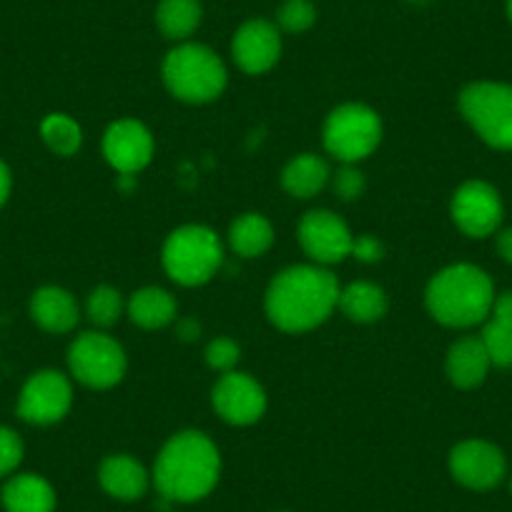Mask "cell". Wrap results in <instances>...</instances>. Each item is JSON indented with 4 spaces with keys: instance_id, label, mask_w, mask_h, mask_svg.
<instances>
[{
    "instance_id": "cell-1",
    "label": "cell",
    "mask_w": 512,
    "mask_h": 512,
    "mask_svg": "<svg viewBox=\"0 0 512 512\" xmlns=\"http://www.w3.org/2000/svg\"><path fill=\"white\" fill-rule=\"evenodd\" d=\"M339 289L337 277L319 264L284 269L272 279L264 299L269 322L282 332H312L332 317Z\"/></svg>"
},
{
    "instance_id": "cell-2",
    "label": "cell",
    "mask_w": 512,
    "mask_h": 512,
    "mask_svg": "<svg viewBox=\"0 0 512 512\" xmlns=\"http://www.w3.org/2000/svg\"><path fill=\"white\" fill-rule=\"evenodd\" d=\"M221 475V455L199 430L176 432L154 465V485L164 500L194 502L209 495Z\"/></svg>"
},
{
    "instance_id": "cell-3",
    "label": "cell",
    "mask_w": 512,
    "mask_h": 512,
    "mask_svg": "<svg viewBox=\"0 0 512 512\" xmlns=\"http://www.w3.org/2000/svg\"><path fill=\"white\" fill-rule=\"evenodd\" d=\"M495 287L485 269L475 264H450L430 279L425 292L432 319L452 329H467L487 322Z\"/></svg>"
},
{
    "instance_id": "cell-4",
    "label": "cell",
    "mask_w": 512,
    "mask_h": 512,
    "mask_svg": "<svg viewBox=\"0 0 512 512\" xmlns=\"http://www.w3.org/2000/svg\"><path fill=\"white\" fill-rule=\"evenodd\" d=\"M161 76L171 96L196 106L216 101L229 81L224 61L201 43H181L166 53Z\"/></svg>"
},
{
    "instance_id": "cell-5",
    "label": "cell",
    "mask_w": 512,
    "mask_h": 512,
    "mask_svg": "<svg viewBox=\"0 0 512 512\" xmlns=\"http://www.w3.org/2000/svg\"><path fill=\"white\" fill-rule=\"evenodd\" d=\"M161 262L176 284L201 287L214 279L224 264V244L209 226L186 224L166 236Z\"/></svg>"
},
{
    "instance_id": "cell-6",
    "label": "cell",
    "mask_w": 512,
    "mask_h": 512,
    "mask_svg": "<svg viewBox=\"0 0 512 512\" xmlns=\"http://www.w3.org/2000/svg\"><path fill=\"white\" fill-rule=\"evenodd\" d=\"M457 106L487 146L512 151V86L495 81L470 83L457 96Z\"/></svg>"
},
{
    "instance_id": "cell-7",
    "label": "cell",
    "mask_w": 512,
    "mask_h": 512,
    "mask_svg": "<svg viewBox=\"0 0 512 512\" xmlns=\"http://www.w3.org/2000/svg\"><path fill=\"white\" fill-rule=\"evenodd\" d=\"M324 149L342 164L372 156L382 141V118L364 103H342L324 121Z\"/></svg>"
},
{
    "instance_id": "cell-8",
    "label": "cell",
    "mask_w": 512,
    "mask_h": 512,
    "mask_svg": "<svg viewBox=\"0 0 512 512\" xmlns=\"http://www.w3.org/2000/svg\"><path fill=\"white\" fill-rule=\"evenodd\" d=\"M128 367L126 352L103 332H86L73 339L68 349V369L76 382L91 390H111L123 379Z\"/></svg>"
},
{
    "instance_id": "cell-9",
    "label": "cell",
    "mask_w": 512,
    "mask_h": 512,
    "mask_svg": "<svg viewBox=\"0 0 512 512\" xmlns=\"http://www.w3.org/2000/svg\"><path fill=\"white\" fill-rule=\"evenodd\" d=\"M73 405L71 379L58 369H41L31 374L18 395V417L31 425H56Z\"/></svg>"
},
{
    "instance_id": "cell-10",
    "label": "cell",
    "mask_w": 512,
    "mask_h": 512,
    "mask_svg": "<svg viewBox=\"0 0 512 512\" xmlns=\"http://www.w3.org/2000/svg\"><path fill=\"white\" fill-rule=\"evenodd\" d=\"M450 214L462 234L472 236V239H485L500 229L502 199L495 186L487 181H465L452 196Z\"/></svg>"
},
{
    "instance_id": "cell-11",
    "label": "cell",
    "mask_w": 512,
    "mask_h": 512,
    "mask_svg": "<svg viewBox=\"0 0 512 512\" xmlns=\"http://www.w3.org/2000/svg\"><path fill=\"white\" fill-rule=\"evenodd\" d=\"M216 415L234 427H249L267 412V392L251 374L226 372L211 390Z\"/></svg>"
},
{
    "instance_id": "cell-12",
    "label": "cell",
    "mask_w": 512,
    "mask_h": 512,
    "mask_svg": "<svg viewBox=\"0 0 512 512\" xmlns=\"http://www.w3.org/2000/svg\"><path fill=\"white\" fill-rule=\"evenodd\" d=\"M299 244L314 264L329 267L352 256L354 234L334 211L314 209L299 221Z\"/></svg>"
},
{
    "instance_id": "cell-13",
    "label": "cell",
    "mask_w": 512,
    "mask_h": 512,
    "mask_svg": "<svg viewBox=\"0 0 512 512\" xmlns=\"http://www.w3.org/2000/svg\"><path fill=\"white\" fill-rule=\"evenodd\" d=\"M103 156L113 171L121 176H134L154 159V136L136 118L113 121L103 134Z\"/></svg>"
},
{
    "instance_id": "cell-14",
    "label": "cell",
    "mask_w": 512,
    "mask_h": 512,
    "mask_svg": "<svg viewBox=\"0 0 512 512\" xmlns=\"http://www.w3.org/2000/svg\"><path fill=\"white\" fill-rule=\"evenodd\" d=\"M450 472L460 485L485 492L502 482L507 472V460L497 445L487 440H465L452 447Z\"/></svg>"
},
{
    "instance_id": "cell-15",
    "label": "cell",
    "mask_w": 512,
    "mask_h": 512,
    "mask_svg": "<svg viewBox=\"0 0 512 512\" xmlns=\"http://www.w3.org/2000/svg\"><path fill=\"white\" fill-rule=\"evenodd\" d=\"M231 56L236 66L249 76H262L277 66L282 56V33L279 26L264 18H251L239 31L234 33L231 41Z\"/></svg>"
},
{
    "instance_id": "cell-16",
    "label": "cell",
    "mask_w": 512,
    "mask_h": 512,
    "mask_svg": "<svg viewBox=\"0 0 512 512\" xmlns=\"http://www.w3.org/2000/svg\"><path fill=\"white\" fill-rule=\"evenodd\" d=\"M149 472L136 457L108 455L98 467V482L111 497L123 502L139 500L149 490Z\"/></svg>"
},
{
    "instance_id": "cell-17",
    "label": "cell",
    "mask_w": 512,
    "mask_h": 512,
    "mask_svg": "<svg viewBox=\"0 0 512 512\" xmlns=\"http://www.w3.org/2000/svg\"><path fill=\"white\" fill-rule=\"evenodd\" d=\"M492 362L480 337H462L450 347L445 359L447 377L460 390H475L485 382Z\"/></svg>"
},
{
    "instance_id": "cell-18",
    "label": "cell",
    "mask_w": 512,
    "mask_h": 512,
    "mask_svg": "<svg viewBox=\"0 0 512 512\" xmlns=\"http://www.w3.org/2000/svg\"><path fill=\"white\" fill-rule=\"evenodd\" d=\"M31 317L41 329L51 334H66L81 319L78 302L61 287H41L31 297Z\"/></svg>"
},
{
    "instance_id": "cell-19",
    "label": "cell",
    "mask_w": 512,
    "mask_h": 512,
    "mask_svg": "<svg viewBox=\"0 0 512 512\" xmlns=\"http://www.w3.org/2000/svg\"><path fill=\"white\" fill-rule=\"evenodd\" d=\"M0 500L6 512H53L56 510V490L51 482L33 472L13 475L6 482Z\"/></svg>"
},
{
    "instance_id": "cell-20",
    "label": "cell",
    "mask_w": 512,
    "mask_h": 512,
    "mask_svg": "<svg viewBox=\"0 0 512 512\" xmlns=\"http://www.w3.org/2000/svg\"><path fill=\"white\" fill-rule=\"evenodd\" d=\"M332 179L329 164L317 154H302L289 161L282 171V186L294 199H312Z\"/></svg>"
},
{
    "instance_id": "cell-21",
    "label": "cell",
    "mask_w": 512,
    "mask_h": 512,
    "mask_svg": "<svg viewBox=\"0 0 512 512\" xmlns=\"http://www.w3.org/2000/svg\"><path fill=\"white\" fill-rule=\"evenodd\" d=\"M274 244V229L267 216L262 214H241L229 226V249L241 259H256L267 254Z\"/></svg>"
},
{
    "instance_id": "cell-22",
    "label": "cell",
    "mask_w": 512,
    "mask_h": 512,
    "mask_svg": "<svg viewBox=\"0 0 512 512\" xmlns=\"http://www.w3.org/2000/svg\"><path fill=\"white\" fill-rule=\"evenodd\" d=\"M126 314L141 329H164L176 319V302L166 289L144 287L131 294Z\"/></svg>"
},
{
    "instance_id": "cell-23",
    "label": "cell",
    "mask_w": 512,
    "mask_h": 512,
    "mask_svg": "<svg viewBox=\"0 0 512 512\" xmlns=\"http://www.w3.org/2000/svg\"><path fill=\"white\" fill-rule=\"evenodd\" d=\"M337 307L357 324H372L387 314V294L372 282H352L339 289Z\"/></svg>"
},
{
    "instance_id": "cell-24",
    "label": "cell",
    "mask_w": 512,
    "mask_h": 512,
    "mask_svg": "<svg viewBox=\"0 0 512 512\" xmlns=\"http://www.w3.org/2000/svg\"><path fill=\"white\" fill-rule=\"evenodd\" d=\"M156 26L169 41H186L201 26L199 0H161L156 8Z\"/></svg>"
},
{
    "instance_id": "cell-25",
    "label": "cell",
    "mask_w": 512,
    "mask_h": 512,
    "mask_svg": "<svg viewBox=\"0 0 512 512\" xmlns=\"http://www.w3.org/2000/svg\"><path fill=\"white\" fill-rule=\"evenodd\" d=\"M41 139L56 156H73L81 149L83 131L66 113H51L41 123Z\"/></svg>"
},
{
    "instance_id": "cell-26",
    "label": "cell",
    "mask_w": 512,
    "mask_h": 512,
    "mask_svg": "<svg viewBox=\"0 0 512 512\" xmlns=\"http://www.w3.org/2000/svg\"><path fill=\"white\" fill-rule=\"evenodd\" d=\"M126 312V302H123L121 292L113 287H96L86 299V314L96 327L108 329L121 319V314Z\"/></svg>"
},
{
    "instance_id": "cell-27",
    "label": "cell",
    "mask_w": 512,
    "mask_h": 512,
    "mask_svg": "<svg viewBox=\"0 0 512 512\" xmlns=\"http://www.w3.org/2000/svg\"><path fill=\"white\" fill-rule=\"evenodd\" d=\"M480 339L482 344H485L492 367H502V369L512 367V324H502V322H495V319H487L485 327H482Z\"/></svg>"
},
{
    "instance_id": "cell-28",
    "label": "cell",
    "mask_w": 512,
    "mask_h": 512,
    "mask_svg": "<svg viewBox=\"0 0 512 512\" xmlns=\"http://www.w3.org/2000/svg\"><path fill=\"white\" fill-rule=\"evenodd\" d=\"M317 21V8L312 0H284L277 13V23L287 33H304Z\"/></svg>"
},
{
    "instance_id": "cell-29",
    "label": "cell",
    "mask_w": 512,
    "mask_h": 512,
    "mask_svg": "<svg viewBox=\"0 0 512 512\" xmlns=\"http://www.w3.org/2000/svg\"><path fill=\"white\" fill-rule=\"evenodd\" d=\"M241 359V347L229 337H216L211 339L206 347V364L216 372H234V367Z\"/></svg>"
},
{
    "instance_id": "cell-30",
    "label": "cell",
    "mask_w": 512,
    "mask_h": 512,
    "mask_svg": "<svg viewBox=\"0 0 512 512\" xmlns=\"http://www.w3.org/2000/svg\"><path fill=\"white\" fill-rule=\"evenodd\" d=\"M23 462V440L16 430L0 425V477H8Z\"/></svg>"
},
{
    "instance_id": "cell-31",
    "label": "cell",
    "mask_w": 512,
    "mask_h": 512,
    "mask_svg": "<svg viewBox=\"0 0 512 512\" xmlns=\"http://www.w3.org/2000/svg\"><path fill=\"white\" fill-rule=\"evenodd\" d=\"M334 194L342 201H357L359 196L367 189V181H364V174L354 164H344L337 174L332 176Z\"/></svg>"
},
{
    "instance_id": "cell-32",
    "label": "cell",
    "mask_w": 512,
    "mask_h": 512,
    "mask_svg": "<svg viewBox=\"0 0 512 512\" xmlns=\"http://www.w3.org/2000/svg\"><path fill=\"white\" fill-rule=\"evenodd\" d=\"M352 256L362 264H377L379 259L384 256V244L377 239V236H372V234L354 236Z\"/></svg>"
},
{
    "instance_id": "cell-33",
    "label": "cell",
    "mask_w": 512,
    "mask_h": 512,
    "mask_svg": "<svg viewBox=\"0 0 512 512\" xmlns=\"http://www.w3.org/2000/svg\"><path fill=\"white\" fill-rule=\"evenodd\" d=\"M490 319L502 324H512V292L495 294V302H492Z\"/></svg>"
},
{
    "instance_id": "cell-34",
    "label": "cell",
    "mask_w": 512,
    "mask_h": 512,
    "mask_svg": "<svg viewBox=\"0 0 512 512\" xmlns=\"http://www.w3.org/2000/svg\"><path fill=\"white\" fill-rule=\"evenodd\" d=\"M497 254L502 256V262L512 267V226L510 229L497 231Z\"/></svg>"
},
{
    "instance_id": "cell-35",
    "label": "cell",
    "mask_w": 512,
    "mask_h": 512,
    "mask_svg": "<svg viewBox=\"0 0 512 512\" xmlns=\"http://www.w3.org/2000/svg\"><path fill=\"white\" fill-rule=\"evenodd\" d=\"M11 186H13V176H11V169H8L3 161H0V209L6 206L8 196H11Z\"/></svg>"
},
{
    "instance_id": "cell-36",
    "label": "cell",
    "mask_w": 512,
    "mask_h": 512,
    "mask_svg": "<svg viewBox=\"0 0 512 512\" xmlns=\"http://www.w3.org/2000/svg\"><path fill=\"white\" fill-rule=\"evenodd\" d=\"M199 332H201V327L194 322V319H186V322L179 324V337L186 339V342H191V339L199 337Z\"/></svg>"
},
{
    "instance_id": "cell-37",
    "label": "cell",
    "mask_w": 512,
    "mask_h": 512,
    "mask_svg": "<svg viewBox=\"0 0 512 512\" xmlns=\"http://www.w3.org/2000/svg\"><path fill=\"white\" fill-rule=\"evenodd\" d=\"M507 18H510L512 23V0H507Z\"/></svg>"
},
{
    "instance_id": "cell-38",
    "label": "cell",
    "mask_w": 512,
    "mask_h": 512,
    "mask_svg": "<svg viewBox=\"0 0 512 512\" xmlns=\"http://www.w3.org/2000/svg\"><path fill=\"white\" fill-rule=\"evenodd\" d=\"M410 3H427V0H410Z\"/></svg>"
},
{
    "instance_id": "cell-39",
    "label": "cell",
    "mask_w": 512,
    "mask_h": 512,
    "mask_svg": "<svg viewBox=\"0 0 512 512\" xmlns=\"http://www.w3.org/2000/svg\"><path fill=\"white\" fill-rule=\"evenodd\" d=\"M510 492H512V477H510Z\"/></svg>"
}]
</instances>
